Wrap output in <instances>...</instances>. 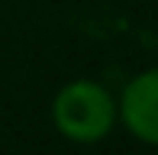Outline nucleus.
<instances>
[{"label": "nucleus", "instance_id": "obj_1", "mask_svg": "<svg viewBox=\"0 0 158 155\" xmlns=\"http://www.w3.org/2000/svg\"><path fill=\"white\" fill-rule=\"evenodd\" d=\"M48 119L61 139L74 145H97L119 126L116 94L97 78H71L55 90Z\"/></svg>", "mask_w": 158, "mask_h": 155}, {"label": "nucleus", "instance_id": "obj_2", "mask_svg": "<svg viewBox=\"0 0 158 155\" xmlns=\"http://www.w3.org/2000/svg\"><path fill=\"white\" fill-rule=\"evenodd\" d=\"M119 126L142 145L158 149V65L135 71L116 94Z\"/></svg>", "mask_w": 158, "mask_h": 155}]
</instances>
